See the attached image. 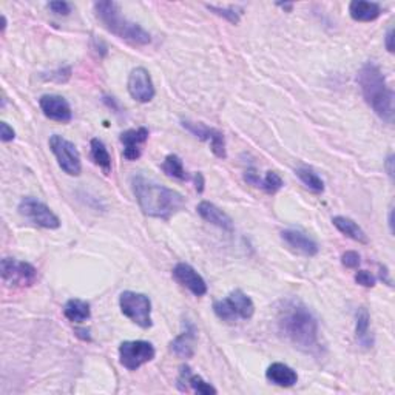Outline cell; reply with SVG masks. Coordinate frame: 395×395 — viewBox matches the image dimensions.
I'll return each mask as SVG.
<instances>
[{"label": "cell", "instance_id": "4dcf8cb0", "mask_svg": "<svg viewBox=\"0 0 395 395\" xmlns=\"http://www.w3.org/2000/svg\"><path fill=\"white\" fill-rule=\"evenodd\" d=\"M341 262H343V266L347 269H358L361 258L357 252H354V250H347V252L341 255Z\"/></svg>", "mask_w": 395, "mask_h": 395}, {"label": "cell", "instance_id": "277c9868", "mask_svg": "<svg viewBox=\"0 0 395 395\" xmlns=\"http://www.w3.org/2000/svg\"><path fill=\"white\" fill-rule=\"evenodd\" d=\"M93 10L97 21L113 36L122 39L130 45H135V47H144L151 42L150 32L144 30L139 23L128 21L122 15L119 3L113 0H101L93 5Z\"/></svg>", "mask_w": 395, "mask_h": 395}, {"label": "cell", "instance_id": "ba28073f", "mask_svg": "<svg viewBox=\"0 0 395 395\" xmlns=\"http://www.w3.org/2000/svg\"><path fill=\"white\" fill-rule=\"evenodd\" d=\"M50 150L56 156L59 167L68 176H79L82 173L81 153L73 142L59 135H52L50 137Z\"/></svg>", "mask_w": 395, "mask_h": 395}, {"label": "cell", "instance_id": "4316f807", "mask_svg": "<svg viewBox=\"0 0 395 395\" xmlns=\"http://www.w3.org/2000/svg\"><path fill=\"white\" fill-rule=\"evenodd\" d=\"M296 176L300 177V181L305 184V186L311 190L314 193H322L325 192V182H322L321 177L314 172L312 168L307 167H300L296 168Z\"/></svg>", "mask_w": 395, "mask_h": 395}, {"label": "cell", "instance_id": "4fadbf2b", "mask_svg": "<svg viewBox=\"0 0 395 395\" xmlns=\"http://www.w3.org/2000/svg\"><path fill=\"white\" fill-rule=\"evenodd\" d=\"M39 105L44 115L48 119L59 122V124H68L73 119V111L67 99L59 95H44L39 99Z\"/></svg>", "mask_w": 395, "mask_h": 395}, {"label": "cell", "instance_id": "f35d334b", "mask_svg": "<svg viewBox=\"0 0 395 395\" xmlns=\"http://www.w3.org/2000/svg\"><path fill=\"white\" fill-rule=\"evenodd\" d=\"M76 335H77V337H82L84 340H88V341L91 340L88 329H76Z\"/></svg>", "mask_w": 395, "mask_h": 395}, {"label": "cell", "instance_id": "d6a6232c", "mask_svg": "<svg viewBox=\"0 0 395 395\" xmlns=\"http://www.w3.org/2000/svg\"><path fill=\"white\" fill-rule=\"evenodd\" d=\"M16 137V131L12 130V127H10L6 122H0V139L2 142H11L15 141Z\"/></svg>", "mask_w": 395, "mask_h": 395}, {"label": "cell", "instance_id": "6da1fadb", "mask_svg": "<svg viewBox=\"0 0 395 395\" xmlns=\"http://www.w3.org/2000/svg\"><path fill=\"white\" fill-rule=\"evenodd\" d=\"M276 327L298 351L318 357L322 352L318 321L311 309L300 300H282L276 307Z\"/></svg>", "mask_w": 395, "mask_h": 395}, {"label": "cell", "instance_id": "cb8c5ba5", "mask_svg": "<svg viewBox=\"0 0 395 395\" xmlns=\"http://www.w3.org/2000/svg\"><path fill=\"white\" fill-rule=\"evenodd\" d=\"M64 315L71 322H84L91 317V309L87 301L71 298L65 302Z\"/></svg>", "mask_w": 395, "mask_h": 395}, {"label": "cell", "instance_id": "836d02e7", "mask_svg": "<svg viewBox=\"0 0 395 395\" xmlns=\"http://www.w3.org/2000/svg\"><path fill=\"white\" fill-rule=\"evenodd\" d=\"M244 181H246L247 184H250V186H253V187H258V189H260V186H261V177H260L258 172H256L255 168L246 170Z\"/></svg>", "mask_w": 395, "mask_h": 395}, {"label": "cell", "instance_id": "7a4b0ae2", "mask_svg": "<svg viewBox=\"0 0 395 395\" xmlns=\"http://www.w3.org/2000/svg\"><path fill=\"white\" fill-rule=\"evenodd\" d=\"M131 190L142 213L150 218L168 221L186 207V198L173 189H168L144 175L131 177Z\"/></svg>", "mask_w": 395, "mask_h": 395}, {"label": "cell", "instance_id": "74e56055", "mask_svg": "<svg viewBox=\"0 0 395 395\" xmlns=\"http://www.w3.org/2000/svg\"><path fill=\"white\" fill-rule=\"evenodd\" d=\"M380 278L383 280L386 285H389V286H392L391 285V278H389V275H387V269L386 267H380Z\"/></svg>", "mask_w": 395, "mask_h": 395}, {"label": "cell", "instance_id": "60d3db41", "mask_svg": "<svg viewBox=\"0 0 395 395\" xmlns=\"http://www.w3.org/2000/svg\"><path fill=\"white\" fill-rule=\"evenodd\" d=\"M278 6H281L282 10H287V11H292L293 8V3H278Z\"/></svg>", "mask_w": 395, "mask_h": 395}, {"label": "cell", "instance_id": "44dd1931", "mask_svg": "<svg viewBox=\"0 0 395 395\" xmlns=\"http://www.w3.org/2000/svg\"><path fill=\"white\" fill-rule=\"evenodd\" d=\"M349 15L355 22H374L381 15V6L377 2L354 0L349 3Z\"/></svg>", "mask_w": 395, "mask_h": 395}, {"label": "cell", "instance_id": "f546056e", "mask_svg": "<svg viewBox=\"0 0 395 395\" xmlns=\"http://www.w3.org/2000/svg\"><path fill=\"white\" fill-rule=\"evenodd\" d=\"M47 6L52 15H56V16H68L71 10H73L71 3L61 2V0H59V2H50Z\"/></svg>", "mask_w": 395, "mask_h": 395}, {"label": "cell", "instance_id": "603a6c76", "mask_svg": "<svg viewBox=\"0 0 395 395\" xmlns=\"http://www.w3.org/2000/svg\"><path fill=\"white\" fill-rule=\"evenodd\" d=\"M332 222L341 233L347 236V238L357 241V242H360V244H367V242H369V240H367V235L365 233V230L361 229L354 220L346 218V216H334Z\"/></svg>", "mask_w": 395, "mask_h": 395}, {"label": "cell", "instance_id": "d6986e66", "mask_svg": "<svg viewBox=\"0 0 395 395\" xmlns=\"http://www.w3.org/2000/svg\"><path fill=\"white\" fill-rule=\"evenodd\" d=\"M195 340L196 331L192 322H187L186 331L181 332L177 337L170 343V349L180 358H192L195 354Z\"/></svg>", "mask_w": 395, "mask_h": 395}, {"label": "cell", "instance_id": "7402d4cb", "mask_svg": "<svg viewBox=\"0 0 395 395\" xmlns=\"http://www.w3.org/2000/svg\"><path fill=\"white\" fill-rule=\"evenodd\" d=\"M355 335H357L358 345L363 349H371L374 346L371 315L366 307H358L357 314H355Z\"/></svg>", "mask_w": 395, "mask_h": 395}, {"label": "cell", "instance_id": "7c38bea8", "mask_svg": "<svg viewBox=\"0 0 395 395\" xmlns=\"http://www.w3.org/2000/svg\"><path fill=\"white\" fill-rule=\"evenodd\" d=\"M182 127L187 131H190L195 137L201 141L210 142V148H212L213 155L220 160H226L227 151H226V139L220 130L207 127L201 122H192V121H182Z\"/></svg>", "mask_w": 395, "mask_h": 395}, {"label": "cell", "instance_id": "9c48e42d", "mask_svg": "<svg viewBox=\"0 0 395 395\" xmlns=\"http://www.w3.org/2000/svg\"><path fill=\"white\" fill-rule=\"evenodd\" d=\"M156 351L150 341H124L119 346V363L128 371H137L155 358Z\"/></svg>", "mask_w": 395, "mask_h": 395}, {"label": "cell", "instance_id": "e575fe53", "mask_svg": "<svg viewBox=\"0 0 395 395\" xmlns=\"http://www.w3.org/2000/svg\"><path fill=\"white\" fill-rule=\"evenodd\" d=\"M385 45H386V50L389 52H394V28L391 26L389 30L386 32V37H385Z\"/></svg>", "mask_w": 395, "mask_h": 395}, {"label": "cell", "instance_id": "1f68e13d", "mask_svg": "<svg viewBox=\"0 0 395 395\" xmlns=\"http://www.w3.org/2000/svg\"><path fill=\"white\" fill-rule=\"evenodd\" d=\"M355 281H357V285L363 286V287H374L375 282H377L375 276L367 271H358L357 273H355Z\"/></svg>", "mask_w": 395, "mask_h": 395}, {"label": "cell", "instance_id": "5b68a950", "mask_svg": "<svg viewBox=\"0 0 395 395\" xmlns=\"http://www.w3.org/2000/svg\"><path fill=\"white\" fill-rule=\"evenodd\" d=\"M213 312L221 321L233 322L236 320H250L255 314L252 298L240 289L230 292L226 298L213 302Z\"/></svg>", "mask_w": 395, "mask_h": 395}, {"label": "cell", "instance_id": "8992f818", "mask_svg": "<svg viewBox=\"0 0 395 395\" xmlns=\"http://www.w3.org/2000/svg\"><path fill=\"white\" fill-rule=\"evenodd\" d=\"M119 307L125 317L139 327L150 329L153 326V320H151V301L147 295L125 291L119 296Z\"/></svg>", "mask_w": 395, "mask_h": 395}, {"label": "cell", "instance_id": "ffe728a7", "mask_svg": "<svg viewBox=\"0 0 395 395\" xmlns=\"http://www.w3.org/2000/svg\"><path fill=\"white\" fill-rule=\"evenodd\" d=\"M266 378L272 385L280 387H292L298 383V374L285 363H272L269 366L266 371Z\"/></svg>", "mask_w": 395, "mask_h": 395}, {"label": "cell", "instance_id": "d590c367", "mask_svg": "<svg viewBox=\"0 0 395 395\" xmlns=\"http://www.w3.org/2000/svg\"><path fill=\"white\" fill-rule=\"evenodd\" d=\"M195 184H196V192L202 193V190H204V176H202V173H196L195 175Z\"/></svg>", "mask_w": 395, "mask_h": 395}, {"label": "cell", "instance_id": "f1b7e54d", "mask_svg": "<svg viewBox=\"0 0 395 395\" xmlns=\"http://www.w3.org/2000/svg\"><path fill=\"white\" fill-rule=\"evenodd\" d=\"M206 6H207V10L213 11L216 16L224 17L230 23H233V25L240 23V12L236 11L233 6H227V8H224V6L221 8V6H215V5H206Z\"/></svg>", "mask_w": 395, "mask_h": 395}, {"label": "cell", "instance_id": "9a60e30c", "mask_svg": "<svg viewBox=\"0 0 395 395\" xmlns=\"http://www.w3.org/2000/svg\"><path fill=\"white\" fill-rule=\"evenodd\" d=\"M281 240L285 241L287 247L292 249L293 252L305 256H315L320 250L318 244L311 238V236L296 229L282 230Z\"/></svg>", "mask_w": 395, "mask_h": 395}, {"label": "cell", "instance_id": "484cf974", "mask_svg": "<svg viewBox=\"0 0 395 395\" xmlns=\"http://www.w3.org/2000/svg\"><path fill=\"white\" fill-rule=\"evenodd\" d=\"M161 168L168 177H175V180H180V181L189 180V175L186 172V168H184L182 160L177 155H167L166 160H164L162 162Z\"/></svg>", "mask_w": 395, "mask_h": 395}, {"label": "cell", "instance_id": "8fae6325", "mask_svg": "<svg viewBox=\"0 0 395 395\" xmlns=\"http://www.w3.org/2000/svg\"><path fill=\"white\" fill-rule=\"evenodd\" d=\"M127 88H128L130 96L139 104H148L150 101H153V97L156 95L151 76L144 67H137L135 70H131V73L128 76Z\"/></svg>", "mask_w": 395, "mask_h": 395}, {"label": "cell", "instance_id": "83f0119b", "mask_svg": "<svg viewBox=\"0 0 395 395\" xmlns=\"http://www.w3.org/2000/svg\"><path fill=\"white\" fill-rule=\"evenodd\" d=\"M282 186H285V182H282L281 176L278 173L267 172V175L264 176V180H261L260 189L264 190V192L269 195H273V193L278 192V190H281Z\"/></svg>", "mask_w": 395, "mask_h": 395}, {"label": "cell", "instance_id": "8d00e7d4", "mask_svg": "<svg viewBox=\"0 0 395 395\" xmlns=\"http://www.w3.org/2000/svg\"><path fill=\"white\" fill-rule=\"evenodd\" d=\"M385 167L387 170V175H389L391 177H394V155L392 153L387 156V160L385 162Z\"/></svg>", "mask_w": 395, "mask_h": 395}, {"label": "cell", "instance_id": "ab89813d", "mask_svg": "<svg viewBox=\"0 0 395 395\" xmlns=\"http://www.w3.org/2000/svg\"><path fill=\"white\" fill-rule=\"evenodd\" d=\"M392 215H394V209L391 207V209H389V218H387V222H389L391 233H394V218H392Z\"/></svg>", "mask_w": 395, "mask_h": 395}, {"label": "cell", "instance_id": "e0dca14e", "mask_svg": "<svg viewBox=\"0 0 395 395\" xmlns=\"http://www.w3.org/2000/svg\"><path fill=\"white\" fill-rule=\"evenodd\" d=\"M196 212L204 221L213 224V226L226 230V232H233V229H235L233 220L230 218V216L224 212L222 209L215 206L213 202L201 201L200 204H198Z\"/></svg>", "mask_w": 395, "mask_h": 395}, {"label": "cell", "instance_id": "52a82bcc", "mask_svg": "<svg viewBox=\"0 0 395 395\" xmlns=\"http://www.w3.org/2000/svg\"><path fill=\"white\" fill-rule=\"evenodd\" d=\"M19 213L23 216L25 220H28L31 224H35L37 227L56 230L61 227V220L59 216L52 212V210L44 204L42 201L36 200L32 196H25L22 201L19 202Z\"/></svg>", "mask_w": 395, "mask_h": 395}, {"label": "cell", "instance_id": "3957f363", "mask_svg": "<svg viewBox=\"0 0 395 395\" xmlns=\"http://www.w3.org/2000/svg\"><path fill=\"white\" fill-rule=\"evenodd\" d=\"M357 81L366 104L380 119L387 124L394 122V91L387 85L383 71L377 64L366 62L360 68Z\"/></svg>", "mask_w": 395, "mask_h": 395}, {"label": "cell", "instance_id": "30bf717a", "mask_svg": "<svg viewBox=\"0 0 395 395\" xmlns=\"http://www.w3.org/2000/svg\"><path fill=\"white\" fill-rule=\"evenodd\" d=\"M2 280L8 286L15 287H30L37 280V271L30 262L17 261L12 258H3L0 262Z\"/></svg>", "mask_w": 395, "mask_h": 395}, {"label": "cell", "instance_id": "5bb4252c", "mask_svg": "<svg viewBox=\"0 0 395 395\" xmlns=\"http://www.w3.org/2000/svg\"><path fill=\"white\" fill-rule=\"evenodd\" d=\"M172 275L177 285L186 287L187 291L192 292L195 296H204L207 293L206 281H204L202 276L198 273L192 266L187 264V262H177L173 267Z\"/></svg>", "mask_w": 395, "mask_h": 395}, {"label": "cell", "instance_id": "2e32d148", "mask_svg": "<svg viewBox=\"0 0 395 395\" xmlns=\"http://www.w3.org/2000/svg\"><path fill=\"white\" fill-rule=\"evenodd\" d=\"M148 128L139 127V128H130L121 133V142L124 144V157L127 161H136L139 160L142 155V146L148 139Z\"/></svg>", "mask_w": 395, "mask_h": 395}, {"label": "cell", "instance_id": "ac0fdd59", "mask_svg": "<svg viewBox=\"0 0 395 395\" xmlns=\"http://www.w3.org/2000/svg\"><path fill=\"white\" fill-rule=\"evenodd\" d=\"M190 387H192L196 394H218V391H216L212 385L207 383L201 375L193 374L189 366H181L180 375H177V389L187 392Z\"/></svg>", "mask_w": 395, "mask_h": 395}, {"label": "cell", "instance_id": "d4e9b609", "mask_svg": "<svg viewBox=\"0 0 395 395\" xmlns=\"http://www.w3.org/2000/svg\"><path fill=\"white\" fill-rule=\"evenodd\" d=\"M91 157H93V161L96 166H99V168H102V172L105 175H110L111 173V156L108 153V148L105 144L97 139V137H93L91 139Z\"/></svg>", "mask_w": 395, "mask_h": 395}]
</instances>
